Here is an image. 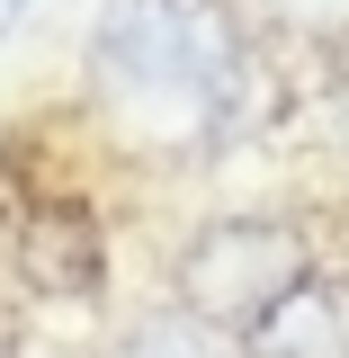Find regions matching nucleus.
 I'll list each match as a JSON object with an SVG mask.
<instances>
[{"label":"nucleus","instance_id":"f257e3e1","mask_svg":"<svg viewBox=\"0 0 349 358\" xmlns=\"http://www.w3.org/2000/svg\"><path fill=\"white\" fill-rule=\"evenodd\" d=\"M90 81L143 143H215L233 117V36L197 0H117L90 36Z\"/></svg>","mask_w":349,"mask_h":358},{"label":"nucleus","instance_id":"39448f33","mask_svg":"<svg viewBox=\"0 0 349 358\" xmlns=\"http://www.w3.org/2000/svg\"><path fill=\"white\" fill-rule=\"evenodd\" d=\"M269 9H278L287 27H341L349 18V0H269Z\"/></svg>","mask_w":349,"mask_h":358},{"label":"nucleus","instance_id":"f03ea898","mask_svg":"<svg viewBox=\"0 0 349 358\" xmlns=\"http://www.w3.org/2000/svg\"><path fill=\"white\" fill-rule=\"evenodd\" d=\"M313 287V260L287 224H260V215H224L206 233L179 242V313L206 322V331H269L278 313Z\"/></svg>","mask_w":349,"mask_h":358},{"label":"nucleus","instance_id":"7ed1b4c3","mask_svg":"<svg viewBox=\"0 0 349 358\" xmlns=\"http://www.w3.org/2000/svg\"><path fill=\"white\" fill-rule=\"evenodd\" d=\"M251 358H349V313L305 287L269 331H251Z\"/></svg>","mask_w":349,"mask_h":358},{"label":"nucleus","instance_id":"423d86ee","mask_svg":"<svg viewBox=\"0 0 349 358\" xmlns=\"http://www.w3.org/2000/svg\"><path fill=\"white\" fill-rule=\"evenodd\" d=\"M18 18H27V0H0V36H9V27H18Z\"/></svg>","mask_w":349,"mask_h":358},{"label":"nucleus","instance_id":"20e7f679","mask_svg":"<svg viewBox=\"0 0 349 358\" xmlns=\"http://www.w3.org/2000/svg\"><path fill=\"white\" fill-rule=\"evenodd\" d=\"M117 358H233V341L206 331V322H188V313H152V322H134L117 341Z\"/></svg>","mask_w":349,"mask_h":358}]
</instances>
